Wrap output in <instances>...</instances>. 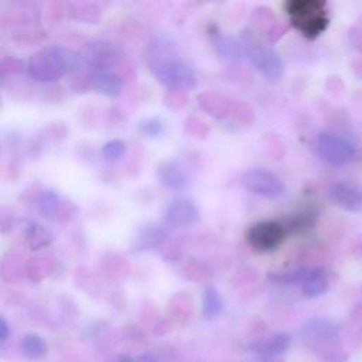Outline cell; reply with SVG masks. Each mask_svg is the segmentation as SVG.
I'll use <instances>...</instances> for the list:
<instances>
[{
  "mask_svg": "<svg viewBox=\"0 0 362 362\" xmlns=\"http://www.w3.org/2000/svg\"><path fill=\"white\" fill-rule=\"evenodd\" d=\"M80 51L65 45L53 44L34 53L26 65L29 77L41 84H50L80 70L82 65Z\"/></svg>",
  "mask_w": 362,
  "mask_h": 362,
  "instance_id": "6da1fadb",
  "label": "cell"
},
{
  "mask_svg": "<svg viewBox=\"0 0 362 362\" xmlns=\"http://www.w3.org/2000/svg\"><path fill=\"white\" fill-rule=\"evenodd\" d=\"M149 70L153 77L170 89L186 90L198 84V74L194 65L174 54L158 53L150 57Z\"/></svg>",
  "mask_w": 362,
  "mask_h": 362,
  "instance_id": "7a4b0ae2",
  "label": "cell"
},
{
  "mask_svg": "<svg viewBox=\"0 0 362 362\" xmlns=\"http://www.w3.org/2000/svg\"><path fill=\"white\" fill-rule=\"evenodd\" d=\"M285 10L291 26L306 38L320 37L330 25L327 6L320 0H290Z\"/></svg>",
  "mask_w": 362,
  "mask_h": 362,
  "instance_id": "3957f363",
  "label": "cell"
},
{
  "mask_svg": "<svg viewBox=\"0 0 362 362\" xmlns=\"http://www.w3.org/2000/svg\"><path fill=\"white\" fill-rule=\"evenodd\" d=\"M243 56L255 70L266 80L276 81L285 73V64L279 53L272 45L259 38L254 32L248 30L242 36Z\"/></svg>",
  "mask_w": 362,
  "mask_h": 362,
  "instance_id": "277c9868",
  "label": "cell"
},
{
  "mask_svg": "<svg viewBox=\"0 0 362 362\" xmlns=\"http://www.w3.org/2000/svg\"><path fill=\"white\" fill-rule=\"evenodd\" d=\"M314 149L324 163L334 167L351 163L357 153V147L350 139L333 132H322L317 136Z\"/></svg>",
  "mask_w": 362,
  "mask_h": 362,
  "instance_id": "5b68a950",
  "label": "cell"
},
{
  "mask_svg": "<svg viewBox=\"0 0 362 362\" xmlns=\"http://www.w3.org/2000/svg\"><path fill=\"white\" fill-rule=\"evenodd\" d=\"M287 237V226L276 219L255 222L246 231V241L256 252L269 254L282 246Z\"/></svg>",
  "mask_w": 362,
  "mask_h": 362,
  "instance_id": "8992f818",
  "label": "cell"
},
{
  "mask_svg": "<svg viewBox=\"0 0 362 362\" xmlns=\"http://www.w3.org/2000/svg\"><path fill=\"white\" fill-rule=\"evenodd\" d=\"M241 180L248 191L262 198H279L286 191L282 178L265 167H252L245 170Z\"/></svg>",
  "mask_w": 362,
  "mask_h": 362,
  "instance_id": "52a82bcc",
  "label": "cell"
},
{
  "mask_svg": "<svg viewBox=\"0 0 362 362\" xmlns=\"http://www.w3.org/2000/svg\"><path fill=\"white\" fill-rule=\"evenodd\" d=\"M82 62L94 70H110V65L122 58V50L106 40H93L82 45L80 51Z\"/></svg>",
  "mask_w": 362,
  "mask_h": 362,
  "instance_id": "ba28073f",
  "label": "cell"
},
{
  "mask_svg": "<svg viewBox=\"0 0 362 362\" xmlns=\"http://www.w3.org/2000/svg\"><path fill=\"white\" fill-rule=\"evenodd\" d=\"M163 219L171 228H190L201 221V211L194 200L189 197H176L166 204Z\"/></svg>",
  "mask_w": 362,
  "mask_h": 362,
  "instance_id": "9c48e42d",
  "label": "cell"
},
{
  "mask_svg": "<svg viewBox=\"0 0 362 362\" xmlns=\"http://www.w3.org/2000/svg\"><path fill=\"white\" fill-rule=\"evenodd\" d=\"M169 241V232L165 226L146 222L134 230L130 238V249L136 254L156 252L162 249Z\"/></svg>",
  "mask_w": 362,
  "mask_h": 362,
  "instance_id": "30bf717a",
  "label": "cell"
},
{
  "mask_svg": "<svg viewBox=\"0 0 362 362\" xmlns=\"http://www.w3.org/2000/svg\"><path fill=\"white\" fill-rule=\"evenodd\" d=\"M327 198L333 206L347 213H362V186L354 181H337L327 190Z\"/></svg>",
  "mask_w": 362,
  "mask_h": 362,
  "instance_id": "8fae6325",
  "label": "cell"
},
{
  "mask_svg": "<svg viewBox=\"0 0 362 362\" xmlns=\"http://www.w3.org/2000/svg\"><path fill=\"white\" fill-rule=\"evenodd\" d=\"M156 177L158 183L169 190L181 191L190 186V173L177 160L169 158L156 166Z\"/></svg>",
  "mask_w": 362,
  "mask_h": 362,
  "instance_id": "7c38bea8",
  "label": "cell"
},
{
  "mask_svg": "<svg viewBox=\"0 0 362 362\" xmlns=\"http://www.w3.org/2000/svg\"><path fill=\"white\" fill-rule=\"evenodd\" d=\"M34 206L41 217L57 221L61 219V217L65 214L67 204L58 191L53 189H43L36 195Z\"/></svg>",
  "mask_w": 362,
  "mask_h": 362,
  "instance_id": "4fadbf2b",
  "label": "cell"
},
{
  "mask_svg": "<svg viewBox=\"0 0 362 362\" xmlns=\"http://www.w3.org/2000/svg\"><path fill=\"white\" fill-rule=\"evenodd\" d=\"M89 85L95 93L109 98L121 95L123 90L122 77L112 70H94L89 78Z\"/></svg>",
  "mask_w": 362,
  "mask_h": 362,
  "instance_id": "5bb4252c",
  "label": "cell"
},
{
  "mask_svg": "<svg viewBox=\"0 0 362 362\" xmlns=\"http://www.w3.org/2000/svg\"><path fill=\"white\" fill-rule=\"evenodd\" d=\"M303 335L314 343H328L338 337L339 328L337 323H334L326 317H313L307 320L302 328Z\"/></svg>",
  "mask_w": 362,
  "mask_h": 362,
  "instance_id": "9a60e30c",
  "label": "cell"
},
{
  "mask_svg": "<svg viewBox=\"0 0 362 362\" xmlns=\"http://www.w3.org/2000/svg\"><path fill=\"white\" fill-rule=\"evenodd\" d=\"M23 235H25L27 246L32 251H40L51 245L54 237L50 230L36 221H27L23 226Z\"/></svg>",
  "mask_w": 362,
  "mask_h": 362,
  "instance_id": "2e32d148",
  "label": "cell"
},
{
  "mask_svg": "<svg viewBox=\"0 0 362 362\" xmlns=\"http://www.w3.org/2000/svg\"><path fill=\"white\" fill-rule=\"evenodd\" d=\"M330 283L326 272L320 267H311L307 279L302 285V291L309 299L322 298L328 291Z\"/></svg>",
  "mask_w": 362,
  "mask_h": 362,
  "instance_id": "e0dca14e",
  "label": "cell"
},
{
  "mask_svg": "<svg viewBox=\"0 0 362 362\" xmlns=\"http://www.w3.org/2000/svg\"><path fill=\"white\" fill-rule=\"evenodd\" d=\"M290 346H291V337L287 333H278L265 339L263 343L255 346L254 350L266 358L275 359L283 355L290 348Z\"/></svg>",
  "mask_w": 362,
  "mask_h": 362,
  "instance_id": "ac0fdd59",
  "label": "cell"
},
{
  "mask_svg": "<svg viewBox=\"0 0 362 362\" xmlns=\"http://www.w3.org/2000/svg\"><path fill=\"white\" fill-rule=\"evenodd\" d=\"M224 310V299L214 285H206L202 290V317L211 322Z\"/></svg>",
  "mask_w": 362,
  "mask_h": 362,
  "instance_id": "d6986e66",
  "label": "cell"
},
{
  "mask_svg": "<svg viewBox=\"0 0 362 362\" xmlns=\"http://www.w3.org/2000/svg\"><path fill=\"white\" fill-rule=\"evenodd\" d=\"M21 354L30 359L44 358L49 352V344L38 334H27L20 341Z\"/></svg>",
  "mask_w": 362,
  "mask_h": 362,
  "instance_id": "ffe728a7",
  "label": "cell"
},
{
  "mask_svg": "<svg viewBox=\"0 0 362 362\" xmlns=\"http://www.w3.org/2000/svg\"><path fill=\"white\" fill-rule=\"evenodd\" d=\"M311 267H298V269H290L283 272H274L269 274L267 278L272 283L280 285V286H293V285H303V282L307 279Z\"/></svg>",
  "mask_w": 362,
  "mask_h": 362,
  "instance_id": "44dd1931",
  "label": "cell"
},
{
  "mask_svg": "<svg viewBox=\"0 0 362 362\" xmlns=\"http://www.w3.org/2000/svg\"><path fill=\"white\" fill-rule=\"evenodd\" d=\"M138 132L146 139H158L166 133V123L157 117H147L138 123Z\"/></svg>",
  "mask_w": 362,
  "mask_h": 362,
  "instance_id": "7402d4cb",
  "label": "cell"
},
{
  "mask_svg": "<svg viewBox=\"0 0 362 362\" xmlns=\"http://www.w3.org/2000/svg\"><path fill=\"white\" fill-rule=\"evenodd\" d=\"M128 146L121 139H112L108 141L102 147H101V156L104 160L106 162H118L126 154Z\"/></svg>",
  "mask_w": 362,
  "mask_h": 362,
  "instance_id": "603a6c76",
  "label": "cell"
},
{
  "mask_svg": "<svg viewBox=\"0 0 362 362\" xmlns=\"http://www.w3.org/2000/svg\"><path fill=\"white\" fill-rule=\"evenodd\" d=\"M218 53L225 58H237L243 54L242 44H238L230 37H218L215 41Z\"/></svg>",
  "mask_w": 362,
  "mask_h": 362,
  "instance_id": "cb8c5ba5",
  "label": "cell"
},
{
  "mask_svg": "<svg viewBox=\"0 0 362 362\" xmlns=\"http://www.w3.org/2000/svg\"><path fill=\"white\" fill-rule=\"evenodd\" d=\"M9 334H10V327H9V323L8 320L5 319V317L2 315L0 317V343H6V339L9 338Z\"/></svg>",
  "mask_w": 362,
  "mask_h": 362,
  "instance_id": "d4e9b609",
  "label": "cell"
}]
</instances>
